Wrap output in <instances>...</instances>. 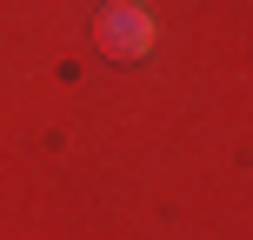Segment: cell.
I'll return each mask as SVG.
<instances>
[{
    "mask_svg": "<svg viewBox=\"0 0 253 240\" xmlns=\"http://www.w3.org/2000/svg\"><path fill=\"white\" fill-rule=\"evenodd\" d=\"M93 40L107 53H120V60H147L153 53V13L140 0H107L100 20H93Z\"/></svg>",
    "mask_w": 253,
    "mask_h": 240,
    "instance_id": "6da1fadb",
    "label": "cell"
}]
</instances>
